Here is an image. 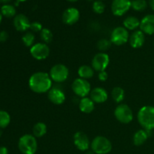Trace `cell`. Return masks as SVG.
<instances>
[{"mask_svg": "<svg viewBox=\"0 0 154 154\" xmlns=\"http://www.w3.org/2000/svg\"><path fill=\"white\" fill-rule=\"evenodd\" d=\"M52 79L49 74L38 72L32 74L29 79V87L35 93H45L52 88Z\"/></svg>", "mask_w": 154, "mask_h": 154, "instance_id": "obj_1", "label": "cell"}, {"mask_svg": "<svg viewBox=\"0 0 154 154\" xmlns=\"http://www.w3.org/2000/svg\"><path fill=\"white\" fill-rule=\"evenodd\" d=\"M138 121L144 129L150 131L154 129V107L145 105L138 112Z\"/></svg>", "mask_w": 154, "mask_h": 154, "instance_id": "obj_2", "label": "cell"}, {"mask_svg": "<svg viewBox=\"0 0 154 154\" xmlns=\"http://www.w3.org/2000/svg\"><path fill=\"white\" fill-rule=\"evenodd\" d=\"M18 148L23 154H35L38 149L36 138L29 134L23 135L18 141Z\"/></svg>", "mask_w": 154, "mask_h": 154, "instance_id": "obj_3", "label": "cell"}, {"mask_svg": "<svg viewBox=\"0 0 154 154\" xmlns=\"http://www.w3.org/2000/svg\"><path fill=\"white\" fill-rule=\"evenodd\" d=\"M90 147L95 154H108L112 150V144L106 137L99 135L93 138Z\"/></svg>", "mask_w": 154, "mask_h": 154, "instance_id": "obj_4", "label": "cell"}, {"mask_svg": "<svg viewBox=\"0 0 154 154\" xmlns=\"http://www.w3.org/2000/svg\"><path fill=\"white\" fill-rule=\"evenodd\" d=\"M50 77L53 81L57 83H62L68 79L69 75V69L65 65L59 63L53 66L50 70Z\"/></svg>", "mask_w": 154, "mask_h": 154, "instance_id": "obj_5", "label": "cell"}, {"mask_svg": "<svg viewBox=\"0 0 154 154\" xmlns=\"http://www.w3.org/2000/svg\"><path fill=\"white\" fill-rule=\"evenodd\" d=\"M114 116L122 123H129L133 120V112L129 105L120 104L114 110Z\"/></svg>", "mask_w": 154, "mask_h": 154, "instance_id": "obj_6", "label": "cell"}, {"mask_svg": "<svg viewBox=\"0 0 154 154\" xmlns=\"http://www.w3.org/2000/svg\"><path fill=\"white\" fill-rule=\"evenodd\" d=\"M72 89L75 95L81 98L87 97L91 92V86L87 80L77 78L72 84Z\"/></svg>", "mask_w": 154, "mask_h": 154, "instance_id": "obj_7", "label": "cell"}, {"mask_svg": "<svg viewBox=\"0 0 154 154\" xmlns=\"http://www.w3.org/2000/svg\"><path fill=\"white\" fill-rule=\"evenodd\" d=\"M129 35H130L129 34V32L125 27H116L111 32L110 41L111 42V43L114 44L117 46H120V45H123L129 42Z\"/></svg>", "mask_w": 154, "mask_h": 154, "instance_id": "obj_8", "label": "cell"}, {"mask_svg": "<svg viewBox=\"0 0 154 154\" xmlns=\"http://www.w3.org/2000/svg\"><path fill=\"white\" fill-rule=\"evenodd\" d=\"M110 63V57L107 54L100 52L96 54L92 60V67L96 72H103L108 68Z\"/></svg>", "mask_w": 154, "mask_h": 154, "instance_id": "obj_9", "label": "cell"}, {"mask_svg": "<svg viewBox=\"0 0 154 154\" xmlns=\"http://www.w3.org/2000/svg\"><path fill=\"white\" fill-rule=\"evenodd\" d=\"M30 54L35 60H44L49 56L50 48L45 43H35L30 48Z\"/></svg>", "mask_w": 154, "mask_h": 154, "instance_id": "obj_10", "label": "cell"}, {"mask_svg": "<svg viewBox=\"0 0 154 154\" xmlns=\"http://www.w3.org/2000/svg\"><path fill=\"white\" fill-rule=\"evenodd\" d=\"M131 0H113L111 11L115 16H123L131 8Z\"/></svg>", "mask_w": 154, "mask_h": 154, "instance_id": "obj_11", "label": "cell"}, {"mask_svg": "<svg viewBox=\"0 0 154 154\" xmlns=\"http://www.w3.org/2000/svg\"><path fill=\"white\" fill-rule=\"evenodd\" d=\"M73 141L75 147L83 152L88 150L91 144L88 136L83 132H77L74 135Z\"/></svg>", "mask_w": 154, "mask_h": 154, "instance_id": "obj_12", "label": "cell"}, {"mask_svg": "<svg viewBox=\"0 0 154 154\" xmlns=\"http://www.w3.org/2000/svg\"><path fill=\"white\" fill-rule=\"evenodd\" d=\"M62 19L65 24L74 25L80 19L79 11L75 8H69L63 12Z\"/></svg>", "mask_w": 154, "mask_h": 154, "instance_id": "obj_13", "label": "cell"}, {"mask_svg": "<svg viewBox=\"0 0 154 154\" xmlns=\"http://www.w3.org/2000/svg\"><path fill=\"white\" fill-rule=\"evenodd\" d=\"M140 30L144 34L151 35L154 34V14H147L141 20L140 23Z\"/></svg>", "mask_w": 154, "mask_h": 154, "instance_id": "obj_14", "label": "cell"}, {"mask_svg": "<svg viewBox=\"0 0 154 154\" xmlns=\"http://www.w3.org/2000/svg\"><path fill=\"white\" fill-rule=\"evenodd\" d=\"M141 30H135L129 35V42L131 47L135 49L140 48L144 45L145 42V35Z\"/></svg>", "mask_w": 154, "mask_h": 154, "instance_id": "obj_15", "label": "cell"}, {"mask_svg": "<svg viewBox=\"0 0 154 154\" xmlns=\"http://www.w3.org/2000/svg\"><path fill=\"white\" fill-rule=\"evenodd\" d=\"M29 20L26 15L23 14L16 15L14 19V26L17 31L26 32L30 28Z\"/></svg>", "mask_w": 154, "mask_h": 154, "instance_id": "obj_16", "label": "cell"}, {"mask_svg": "<svg viewBox=\"0 0 154 154\" xmlns=\"http://www.w3.org/2000/svg\"><path fill=\"white\" fill-rule=\"evenodd\" d=\"M48 99L55 105H61L66 100V95L64 92L60 88L52 87L48 92Z\"/></svg>", "mask_w": 154, "mask_h": 154, "instance_id": "obj_17", "label": "cell"}, {"mask_svg": "<svg viewBox=\"0 0 154 154\" xmlns=\"http://www.w3.org/2000/svg\"><path fill=\"white\" fill-rule=\"evenodd\" d=\"M90 99L95 102V103L100 104L104 103L107 101L108 98V93L106 90L102 87H96L93 89L90 92Z\"/></svg>", "mask_w": 154, "mask_h": 154, "instance_id": "obj_18", "label": "cell"}, {"mask_svg": "<svg viewBox=\"0 0 154 154\" xmlns=\"http://www.w3.org/2000/svg\"><path fill=\"white\" fill-rule=\"evenodd\" d=\"M79 108L81 112L90 114L93 112L95 108V102L89 97L81 98L79 102Z\"/></svg>", "mask_w": 154, "mask_h": 154, "instance_id": "obj_19", "label": "cell"}, {"mask_svg": "<svg viewBox=\"0 0 154 154\" xmlns=\"http://www.w3.org/2000/svg\"><path fill=\"white\" fill-rule=\"evenodd\" d=\"M150 131L145 129H140L137 131L133 136V143L135 146H141L146 142L149 137Z\"/></svg>", "mask_w": 154, "mask_h": 154, "instance_id": "obj_20", "label": "cell"}, {"mask_svg": "<svg viewBox=\"0 0 154 154\" xmlns=\"http://www.w3.org/2000/svg\"><path fill=\"white\" fill-rule=\"evenodd\" d=\"M140 23L141 21L136 17L129 16L123 20V27H125L127 30L135 31L136 29L140 27Z\"/></svg>", "mask_w": 154, "mask_h": 154, "instance_id": "obj_21", "label": "cell"}, {"mask_svg": "<svg viewBox=\"0 0 154 154\" xmlns=\"http://www.w3.org/2000/svg\"><path fill=\"white\" fill-rule=\"evenodd\" d=\"M94 72L95 70L93 69L92 66L84 65V66H80L79 69H78V73L80 78L87 80L93 78V75H94Z\"/></svg>", "mask_w": 154, "mask_h": 154, "instance_id": "obj_22", "label": "cell"}, {"mask_svg": "<svg viewBox=\"0 0 154 154\" xmlns=\"http://www.w3.org/2000/svg\"><path fill=\"white\" fill-rule=\"evenodd\" d=\"M48 128L45 123L38 122L35 123L32 128V133L35 138H42L47 133Z\"/></svg>", "mask_w": 154, "mask_h": 154, "instance_id": "obj_23", "label": "cell"}, {"mask_svg": "<svg viewBox=\"0 0 154 154\" xmlns=\"http://www.w3.org/2000/svg\"><path fill=\"white\" fill-rule=\"evenodd\" d=\"M111 96L112 99L115 101L117 103H120L123 102L125 97V92L123 88L120 87H116L111 91Z\"/></svg>", "mask_w": 154, "mask_h": 154, "instance_id": "obj_24", "label": "cell"}, {"mask_svg": "<svg viewBox=\"0 0 154 154\" xmlns=\"http://www.w3.org/2000/svg\"><path fill=\"white\" fill-rule=\"evenodd\" d=\"M0 12L2 14V16L8 18L13 17L16 15V9H15L14 6L9 4H5L2 6Z\"/></svg>", "mask_w": 154, "mask_h": 154, "instance_id": "obj_25", "label": "cell"}, {"mask_svg": "<svg viewBox=\"0 0 154 154\" xmlns=\"http://www.w3.org/2000/svg\"><path fill=\"white\" fill-rule=\"evenodd\" d=\"M147 7V3L145 0H132L131 2V8L137 11H143Z\"/></svg>", "mask_w": 154, "mask_h": 154, "instance_id": "obj_26", "label": "cell"}, {"mask_svg": "<svg viewBox=\"0 0 154 154\" xmlns=\"http://www.w3.org/2000/svg\"><path fill=\"white\" fill-rule=\"evenodd\" d=\"M35 37L34 33L32 32H27L22 37L23 43L24 44L25 46L29 47V48H31L35 45Z\"/></svg>", "mask_w": 154, "mask_h": 154, "instance_id": "obj_27", "label": "cell"}, {"mask_svg": "<svg viewBox=\"0 0 154 154\" xmlns=\"http://www.w3.org/2000/svg\"><path fill=\"white\" fill-rule=\"evenodd\" d=\"M40 37L42 40L44 42V43L48 44L52 42L54 35H53L52 32L49 29L43 28V29L40 32Z\"/></svg>", "mask_w": 154, "mask_h": 154, "instance_id": "obj_28", "label": "cell"}, {"mask_svg": "<svg viewBox=\"0 0 154 154\" xmlns=\"http://www.w3.org/2000/svg\"><path fill=\"white\" fill-rule=\"evenodd\" d=\"M11 122V117L8 112L0 111V128H5Z\"/></svg>", "mask_w": 154, "mask_h": 154, "instance_id": "obj_29", "label": "cell"}, {"mask_svg": "<svg viewBox=\"0 0 154 154\" xmlns=\"http://www.w3.org/2000/svg\"><path fill=\"white\" fill-rule=\"evenodd\" d=\"M111 42L106 38L100 39L97 42V48L101 51H106L111 48Z\"/></svg>", "mask_w": 154, "mask_h": 154, "instance_id": "obj_30", "label": "cell"}, {"mask_svg": "<svg viewBox=\"0 0 154 154\" xmlns=\"http://www.w3.org/2000/svg\"><path fill=\"white\" fill-rule=\"evenodd\" d=\"M105 5L102 1L100 0H96L93 2V10L95 13L96 14H102L104 11H105Z\"/></svg>", "mask_w": 154, "mask_h": 154, "instance_id": "obj_31", "label": "cell"}, {"mask_svg": "<svg viewBox=\"0 0 154 154\" xmlns=\"http://www.w3.org/2000/svg\"><path fill=\"white\" fill-rule=\"evenodd\" d=\"M29 29L32 30V32H41V31L43 29V26H42V23L40 22L35 21V22L31 23Z\"/></svg>", "mask_w": 154, "mask_h": 154, "instance_id": "obj_32", "label": "cell"}, {"mask_svg": "<svg viewBox=\"0 0 154 154\" xmlns=\"http://www.w3.org/2000/svg\"><path fill=\"white\" fill-rule=\"evenodd\" d=\"M98 78H99V80L100 81H106L107 79L108 78V75L105 71H103V72H99V75H98Z\"/></svg>", "mask_w": 154, "mask_h": 154, "instance_id": "obj_33", "label": "cell"}, {"mask_svg": "<svg viewBox=\"0 0 154 154\" xmlns=\"http://www.w3.org/2000/svg\"><path fill=\"white\" fill-rule=\"evenodd\" d=\"M8 38V33L5 31L0 32V42H5Z\"/></svg>", "mask_w": 154, "mask_h": 154, "instance_id": "obj_34", "label": "cell"}, {"mask_svg": "<svg viewBox=\"0 0 154 154\" xmlns=\"http://www.w3.org/2000/svg\"><path fill=\"white\" fill-rule=\"evenodd\" d=\"M0 154H8V150L5 147H0Z\"/></svg>", "mask_w": 154, "mask_h": 154, "instance_id": "obj_35", "label": "cell"}, {"mask_svg": "<svg viewBox=\"0 0 154 154\" xmlns=\"http://www.w3.org/2000/svg\"><path fill=\"white\" fill-rule=\"evenodd\" d=\"M149 5H150V7L154 10V0H149Z\"/></svg>", "mask_w": 154, "mask_h": 154, "instance_id": "obj_36", "label": "cell"}, {"mask_svg": "<svg viewBox=\"0 0 154 154\" xmlns=\"http://www.w3.org/2000/svg\"><path fill=\"white\" fill-rule=\"evenodd\" d=\"M11 1V0H0V2H1L2 3H4L5 5L8 4V3L10 2Z\"/></svg>", "mask_w": 154, "mask_h": 154, "instance_id": "obj_37", "label": "cell"}, {"mask_svg": "<svg viewBox=\"0 0 154 154\" xmlns=\"http://www.w3.org/2000/svg\"><path fill=\"white\" fill-rule=\"evenodd\" d=\"M84 154H95V153L92 150H87V151L84 153Z\"/></svg>", "mask_w": 154, "mask_h": 154, "instance_id": "obj_38", "label": "cell"}, {"mask_svg": "<svg viewBox=\"0 0 154 154\" xmlns=\"http://www.w3.org/2000/svg\"><path fill=\"white\" fill-rule=\"evenodd\" d=\"M2 20V14L1 12H0V24H1Z\"/></svg>", "mask_w": 154, "mask_h": 154, "instance_id": "obj_39", "label": "cell"}, {"mask_svg": "<svg viewBox=\"0 0 154 154\" xmlns=\"http://www.w3.org/2000/svg\"><path fill=\"white\" fill-rule=\"evenodd\" d=\"M16 1L18 2H25L26 0H16Z\"/></svg>", "mask_w": 154, "mask_h": 154, "instance_id": "obj_40", "label": "cell"}, {"mask_svg": "<svg viewBox=\"0 0 154 154\" xmlns=\"http://www.w3.org/2000/svg\"><path fill=\"white\" fill-rule=\"evenodd\" d=\"M67 1L72 2H77V1H78V0H67Z\"/></svg>", "mask_w": 154, "mask_h": 154, "instance_id": "obj_41", "label": "cell"}, {"mask_svg": "<svg viewBox=\"0 0 154 154\" xmlns=\"http://www.w3.org/2000/svg\"><path fill=\"white\" fill-rule=\"evenodd\" d=\"M1 135H2V131L0 130V137H1Z\"/></svg>", "mask_w": 154, "mask_h": 154, "instance_id": "obj_42", "label": "cell"}, {"mask_svg": "<svg viewBox=\"0 0 154 154\" xmlns=\"http://www.w3.org/2000/svg\"><path fill=\"white\" fill-rule=\"evenodd\" d=\"M87 1H89V2H91V1H93V0H87Z\"/></svg>", "mask_w": 154, "mask_h": 154, "instance_id": "obj_43", "label": "cell"}, {"mask_svg": "<svg viewBox=\"0 0 154 154\" xmlns=\"http://www.w3.org/2000/svg\"><path fill=\"white\" fill-rule=\"evenodd\" d=\"M0 4H1V2H0Z\"/></svg>", "mask_w": 154, "mask_h": 154, "instance_id": "obj_44", "label": "cell"}, {"mask_svg": "<svg viewBox=\"0 0 154 154\" xmlns=\"http://www.w3.org/2000/svg\"><path fill=\"white\" fill-rule=\"evenodd\" d=\"M153 45H154V42H153Z\"/></svg>", "mask_w": 154, "mask_h": 154, "instance_id": "obj_45", "label": "cell"}]
</instances>
